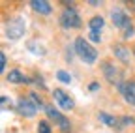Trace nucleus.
<instances>
[{
  "instance_id": "obj_1",
  "label": "nucleus",
  "mask_w": 135,
  "mask_h": 133,
  "mask_svg": "<svg viewBox=\"0 0 135 133\" xmlns=\"http://www.w3.org/2000/svg\"><path fill=\"white\" fill-rule=\"evenodd\" d=\"M73 49H75V53L77 56L83 60V62H86V64H94L98 60V51L84 40V38H77L75 43H73Z\"/></svg>"
},
{
  "instance_id": "obj_2",
  "label": "nucleus",
  "mask_w": 135,
  "mask_h": 133,
  "mask_svg": "<svg viewBox=\"0 0 135 133\" xmlns=\"http://www.w3.org/2000/svg\"><path fill=\"white\" fill-rule=\"evenodd\" d=\"M25 34V19L23 17H13L6 23V36L9 40H19Z\"/></svg>"
},
{
  "instance_id": "obj_3",
  "label": "nucleus",
  "mask_w": 135,
  "mask_h": 133,
  "mask_svg": "<svg viewBox=\"0 0 135 133\" xmlns=\"http://www.w3.org/2000/svg\"><path fill=\"white\" fill-rule=\"evenodd\" d=\"M60 23H62L64 28H77V26H81V17H79V13L73 8H66L62 11Z\"/></svg>"
},
{
  "instance_id": "obj_4",
  "label": "nucleus",
  "mask_w": 135,
  "mask_h": 133,
  "mask_svg": "<svg viewBox=\"0 0 135 133\" xmlns=\"http://www.w3.org/2000/svg\"><path fill=\"white\" fill-rule=\"evenodd\" d=\"M111 19H113L114 26L122 28V30L131 28V21H129V17H128V13H126L124 9H120V8H114V9L111 11Z\"/></svg>"
},
{
  "instance_id": "obj_5",
  "label": "nucleus",
  "mask_w": 135,
  "mask_h": 133,
  "mask_svg": "<svg viewBox=\"0 0 135 133\" xmlns=\"http://www.w3.org/2000/svg\"><path fill=\"white\" fill-rule=\"evenodd\" d=\"M45 112H47V116H49V118H53L56 124H58V127L64 131V133H68V131H70L71 129V126H70V122H68V118H66V116H62L55 107H51V105H45Z\"/></svg>"
},
{
  "instance_id": "obj_6",
  "label": "nucleus",
  "mask_w": 135,
  "mask_h": 133,
  "mask_svg": "<svg viewBox=\"0 0 135 133\" xmlns=\"http://www.w3.org/2000/svg\"><path fill=\"white\" fill-rule=\"evenodd\" d=\"M53 99H55V103L60 107V109H64V111H71L73 109V99L68 96L64 90H60V88H55L53 90Z\"/></svg>"
},
{
  "instance_id": "obj_7",
  "label": "nucleus",
  "mask_w": 135,
  "mask_h": 133,
  "mask_svg": "<svg viewBox=\"0 0 135 133\" xmlns=\"http://www.w3.org/2000/svg\"><path fill=\"white\" fill-rule=\"evenodd\" d=\"M118 90H120L122 97L126 99V103L135 105V81H124L122 85L118 86Z\"/></svg>"
},
{
  "instance_id": "obj_8",
  "label": "nucleus",
  "mask_w": 135,
  "mask_h": 133,
  "mask_svg": "<svg viewBox=\"0 0 135 133\" xmlns=\"http://www.w3.org/2000/svg\"><path fill=\"white\" fill-rule=\"evenodd\" d=\"M103 75L107 77L109 82H113V85H118V86L122 85V82H120V71H118V68H116L114 64L103 62Z\"/></svg>"
},
{
  "instance_id": "obj_9",
  "label": "nucleus",
  "mask_w": 135,
  "mask_h": 133,
  "mask_svg": "<svg viewBox=\"0 0 135 133\" xmlns=\"http://www.w3.org/2000/svg\"><path fill=\"white\" fill-rule=\"evenodd\" d=\"M17 111H19L23 116H26V118H32V116L36 114L38 107L34 105L30 99H19V103H17Z\"/></svg>"
},
{
  "instance_id": "obj_10",
  "label": "nucleus",
  "mask_w": 135,
  "mask_h": 133,
  "mask_svg": "<svg viewBox=\"0 0 135 133\" xmlns=\"http://www.w3.org/2000/svg\"><path fill=\"white\" fill-rule=\"evenodd\" d=\"M113 53H114V56L120 60L122 64H129V58H131V56H129V49H128V47H124V45L118 43V45L113 47Z\"/></svg>"
},
{
  "instance_id": "obj_11",
  "label": "nucleus",
  "mask_w": 135,
  "mask_h": 133,
  "mask_svg": "<svg viewBox=\"0 0 135 133\" xmlns=\"http://www.w3.org/2000/svg\"><path fill=\"white\" fill-rule=\"evenodd\" d=\"M30 6H32L34 11H38L41 15H49L51 11H53V8H51V4L47 2V0H32Z\"/></svg>"
},
{
  "instance_id": "obj_12",
  "label": "nucleus",
  "mask_w": 135,
  "mask_h": 133,
  "mask_svg": "<svg viewBox=\"0 0 135 133\" xmlns=\"http://www.w3.org/2000/svg\"><path fill=\"white\" fill-rule=\"evenodd\" d=\"M8 81L9 82H30V79L28 77H25V73L23 71H19V70H11L9 73H8Z\"/></svg>"
},
{
  "instance_id": "obj_13",
  "label": "nucleus",
  "mask_w": 135,
  "mask_h": 133,
  "mask_svg": "<svg viewBox=\"0 0 135 133\" xmlns=\"http://www.w3.org/2000/svg\"><path fill=\"white\" fill-rule=\"evenodd\" d=\"M103 17H101V15H94V17L88 21V28L90 30H96V32H99L101 28H103Z\"/></svg>"
},
{
  "instance_id": "obj_14",
  "label": "nucleus",
  "mask_w": 135,
  "mask_h": 133,
  "mask_svg": "<svg viewBox=\"0 0 135 133\" xmlns=\"http://www.w3.org/2000/svg\"><path fill=\"white\" fill-rule=\"evenodd\" d=\"M99 120L103 122V124H107V126H111V127H114V126L118 124V120L114 118V116H111V114H107V112H99Z\"/></svg>"
},
{
  "instance_id": "obj_15",
  "label": "nucleus",
  "mask_w": 135,
  "mask_h": 133,
  "mask_svg": "<svg viewBox=\"0 0 135 133\" xmlns=\"http://www.w3.org/2000/svg\"><path fill=\"white\" fill-rule=\"evenodd\" d=\"M56 79H58L60 82H71V75L68 73V71H64V70L56 71Z\"/></svg>"
},
{
  "instance_id": "obj_16",
  "label": "nucleus",
  "mask_w": 135,
  "mask_h": 133,
  "mask_svg": "<svg viewBox=\"0 0 135 133\" xmlns=\"http://www.w3.org/2000/svg\"><path fill=\"white\" fill-rule=\"evenodd\" d=\"M30 101L36 105V107H40V105H43V101H41V97L36 94V92H30Z\"/></svg>"
},
{
  "instance_id": "obj_17",
  "label": "nucleus",
  "mask_w": 135,
  "mask_h": 133,
  "mask_svg": "<svg viewBox=\"0 0 135 133\" xmlns=\"http://www.w3.org/2000/svg\"><path fill=\"white\" fill-rule=\"evenodd\" d=\"M38 133H51V126L47 122H40L38 124Z\"/></svg>"
},
{
  "instance_id": "obj_18",
  "label": "nucleus",
  "mask_w": 135,
  "mask_h": 133,
  "mask_svg": "<svg viewBox=\"0 0 135 133\" xmlns=\"http://www.w3.org/2000/svg\"><path fill=\"white\" fill-rule=\"evenodd\" d=\"M88 38H90V40H92L94 43H99V40H101V36L98 34L96 30H90V32H88Z\"/></svg>"
},
{
  "instance_id": "obj_19",
  "label": "nucleus",
  "mask_w": 135,
  "mask_h": 133,
  "mask_svg": "<svg viewBox=\"0 0 135 133\" xmlns=\"http://www.w3.org/2000/svg\"><path fill=\"white\" fill-rule=\"evenodd\" d=\"M0 101H2V107H4V109H9V107H11V101H9L6 96H2V99H0Z\"/></svg>"
},
{
  "instance_id": "obj_20",
  "label": "nucleus",
  "mask_w": 135,
  "mask_h": 133,
  "mask_svg": "<svg viewBox=\"0 0 135 133\" xmlns=\"http://www.w3.org/2000/svg\"><path fill=\"white\" fill-rule=\"evenodd\" d=\"M6 62H8V58H6V55L2 53V55H0V70H2V71H4V68H6Z\"/></svg>"
},
{
  "instance_id": "obj_21",
  "label": "nucleus",
  "mask_w": 135,
  "mask_h": 133,
  "mask_svg": "<svg viewBox=\"0 0 135 133\" xmlns=\"http://www.w3.org/2000/svg\"><path fill=\"white\" fill-rule=\"evenodd\" d=\"M133 32H135V30H133V26H131V28H128V30L124 32V38H131V36H133Z\"/></svg>"
},
{
  "instance_id": "obj_22",
  "label": "nucleus",
  "mask_w": 135,
  "mask_h": 133,
  "mask_svg": "<svg viewBox=\"0 0 135 133\" xmlns=\"http://www.w3.org/2000/svg\"><path fill=\"white\" fill-rule=\"evenodd\" d=\"M122 124H135V120H133V118H128V116H124V118H122Z\"/></svg>"
},
{
  "instance_id": "obj_23",
  "label": "nucleus",
  "mask_w": 135,
  "mask_h": 133,
  "mask_svg": "<svg viewBox=\"0 0 135 133\" xmlns=\"http://www.w3.org/2000/svg\"><path fill=\"white\" fill-rule=\"evenodd\" d=\"M98 88H99L98 82H92V85H90V90H98Z\"/></svg>"
},
{
  "instance_id": "obj_24",
  "label": "nucleus",
  "mask_w": 135,
  "mask_h": 133,
  "mask_svg": "<svg viewBox=\"0 0 135 133\" xmlns=\"http://www.w3.org/2000/svg\"><path fill=\"white\" fill-rule=\"evenodd\" d=\"M133 4H135V0H133Z\"/></svg>"
}]
</instances>
